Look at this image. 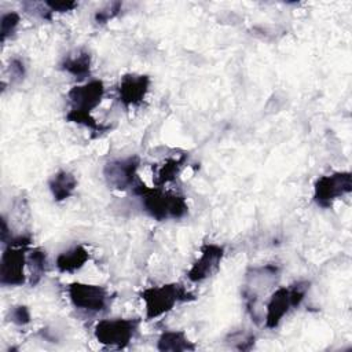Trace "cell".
<instances>
[{"label": "cell", "mask_w": 352, "mask_h": 352, "mask_svg": "<svg viewBox=\"0 0 352 352\" xmlns=\"http://www.w3.org/2000/svg\"><path fill=\"white\" fill-rule=\"evenodd\" d=\"M140 297L144 302L147 320H153L168 314L180 302L195 300V296L180 283H165L146 287L140 293Z\"/></svg>", "instance_id": "277c9868"}, {"label": "cell", "mask_w": 352, "mask_h": 352, "mask_svg": "<svg viewBox=\"0 0 352 352\" xmlns=\"http://www.w3.org/2000/svg\"><path fill=\"white\" fill-rule=\"evenodd\" d=\"M77 187L76 176L65 169L58 170L55 175L51 176L48 180V188L54 197V201L62 202L70 198Z\"/></svg>", "instance_id": "9a60e30c"}, {"label": "cell", "mask_w": 352, "mask_h": 352, "mask_svg": "<svg viewBox=\"0 0 352 352\" xmlns=\"http://www.w3.org/2000/svg\"><path fill=\"white\" fill-rule=\"evenodd\" d=\"M28 267H29V282L32 286L37 285L47 270V254L40 248L28 250Z\"/></svg>", "instance_id": "ac0fdd59"}, {"label": "cell", "mask_w": 352, "mask_h": 352, "mask_svg": "<svg viewBox=\"0 0 352 352\" xmlns=\"http://www.w3.org/2000/svg\"><path fill=\"white\" fill-rule=\"evenodd\" d=\"M351 191L352 173L349 170H338L316 179L312 199L318 206L329 209L337 199L348 195Z\"/></svg>", "instance_id": "8992f818"}, {"label": "cell", "mask_w": 352, "mask_h": 352, "mask_svg": "<svg viewBox=\"0 0 352 352\" xmlns=\"http://www.w3.org/2000/svg\"><path fill=\"white\" fill-rule=\"evenodd\" d=\"M150 88V77L147 74H124L117 87V95L120 103L125 107L139 106Z\"/></svg>", "instance_id": "7c38bea8"}, {"label": "cell", "mask_w": 352, "mask_h": 352, "mask_svg": "<svg viewBox=\"0 0 352 352\" xmlns=\"http://www.w3.org/2000/svg\"><path fill=\"white\" fill-rule=\"evenodd\" d=\"M8 72H10V77L11 81H19L23 78L25 76V65L21 59L14 58L11 59L10 65H8Z\"/></svg>", "instance_id": "cb8c5ba5"}, {"label": "cell", "mask_w": 352, "mask_h": 352, "mask_svg": "<svg viewBox=\"0 0 352 352\" xmlns=\"http://www.w3.org/2000/svg\"><path fill=\"white\" fill-rule=\"evenodd\" d=\"M308 290V280H297L289 286L275 289L265 304V315L263 318L264 326L267 329H276L292 309L301 305Z\"/></svg>", "instance_id": "3957f363"}, {"label": "cell", "mask_w": 352, "mask_h": 352, "mask_svg": "<svg viewBox=\"0 0 352 352\" xmlns=\"http://www.w3.org/2000/svg\"><path fill=\"white\" fill-rule=\"evenodd\" d=\"M28 248L19 243L6 245L0 260V283L3 286H22L26 282Z\"/></svg>", "instance_id": "ba28073f"}, {"label": "cell", "mask_w": 352, "mask_h": 352, "mask_svg": "<svg viewBox=\"0 0 352 352\" xmlns=\"http://www.w3.org/2000/svg\"><path fill=\"white\" fill-rule=\"evenodd\" d=\"M187 161V155L182 154L179 157H170L166 158L158 168L155 169L154 175V186L155 187H164L165 184L173 182L179 173L182 172L184 164Z\"/></svg>", "instance_id": "2e32d148"}, {"label": "cell", "mask_w": 352, "mask_h": 352, "mask_svg": "<svg viewBox=\"0 0 352 352\" xmlns=\"http://www.w3.org/2000/svg\"><path fill=\"white\" fill-rule=\"evenodd\" d=\"M254 334L252 333H248V331H243V330H238V331H234L228 336L227 341H232V346L239 349V351H248L250 349L253 345H254Z\"/></svg>", "instance_id": "44dd1931"}, {"label": "cell", "mask_w": 352, "mask_h": 352, "mask_svg": "<svg viewBox=\"0 0 352 352\" xmlns=\"http://www.w3.org/2000/svg\"><path fill=\"white\" fill-rule=\"evenodd\" d=\"M66 120L70 121V122H76L78 125H82L88 129H91L92 132H98V133H102V132H106V131L110 129L109 125L99 124L91 114H87V113H78V111L69 110L66 113Z\"/></svg>", "instance_id": "d6986e66"}, {"label": "cell", "mask_w": 352, "mask_h": 352, "mask_svg": "<svg viewBox=\"0 0 352 352\" xmlns=\"http://www.w3.org/2000/svg\"><path fill=\"white\" fill-rule=\"evenodd\" d=\"M140 165L138 155H131L125 158H117L106 162L103 168V176L106 183L118 191H125L133 188L136 184V172Z\"/></svg>", "instance_id": "9c48e42d"}, {"label": "cell", "mask_w": 352, "mask_h": 352, "mask_svg": "<svg viewBox=\"0 0 352 352\" xmlns=\"http://www.w3.org/2000/svg\"><path fill=\"white\" fill-rule=\"evenodd\" d=\"M157 349L158 351H194L195 345L188 340L186 333L183 330H168L164 331L158 341H157Z\"/></svg>", "instance_id": "e0dca14e"}, {"label": "cell", "mask_w": 352, "mask_h": 352, "mask_svg": "<svg viewBox=\"0 0 352 352\" xmlns=\"http://www.w3.org/2000/svg\"><path fill=\"white\" fill-rule=\"evenodd\" d=\"M19 22H21V16L18 12L11 11L1 15V43H4L10 36L14 34Z\"/></svg>", "instance_id": "ffe728a7"}, {"label": "cell", "mask_w": 352, "mask_h": 352, "mask_svg": "<svg viewBox=\"0 0 352 352\" xmlns=\"http://www.w3.org/2000/svg\"><path fill=\"white\" fill-rule=\"evenodd\" d=\"M89 258L88 249L84 245H76L56 256L55 267L62 274H72L81 270Z\"/></svg>", "instance_id": "4fadbf2b"}, {"label": "cell", "mask_w": 352, "mask_h": 352, "mask_svg": "<svg viewBox=\"0 0 352 352\" xmlns=\"http://www.w3.org/2000/svg\"><path fill=\"white\" fill-rule=\"evenodd\" d=\"M8 318L12 323L18 324V326H23L28 324L30 322V312L29 308L26 305H15L10 309Z\"/></svg>", "instance_id": "603a6c76"}, {"label": "cell", "mask_w": 352, "mask_h": 352, "mask_svg": "<svg viewBox=\"0 0 352 352\" xmlns=\"http://www.w3.org/2000/svg\"><path fill=\"white\" fill-rule=\"evenodd\" d=\"M59 67L78 81H84L91 74V55L85 50H78L65 56Z\"/></svg>", "instance_id": "5bb4252c"}, {"label": "cell", "mask_w": 352, "mask_h": 352, "mask_svg": "<svg viewBox=\"0 0 352 352\" xmlns=\"http://www.w3.org/2000/svg\"><path fill=\"white\" fill-rule=\"evenodd\" d=\"M103 95L104 85L102 80H91L84 84H77L67 92L70 110L91 114V111L100 104Z\"/></svg>", "instance_id": "30bf717a"}, {"label": "cell", "mask_w": 352, "mask_h": 352, "mask_svg": "<svg viewBox=\"0 0 352 352\" xmlns=\"http://www.w3.org/2000/svg\"><path fill=\"white\" fill-rule=\"evenodd\" d=\"M51 12H66L72 11L78 6L76 1H45L44 3Z\"/></svg>", "instance_id": "d4e9b609"}, {"label": "cell", "mask_w": 352, "mask_h": 352, "mask_svg": "<svg viewBox=\"0 0 352 352\" xmlns=\"http://www.w3.org/2000/svg\"><path fill=\"white\" fill-rule=\"evenodd\" d=\"M121 8H122L121 1H111V3L104 4V7L99 8L95 12V22L102 25V23H106V22L111 21L113 18H116L120 14Z\"/></svg>", "instance_id": "7402d4cb"}, {"label": "cell", "mask_w": 352, "mask_h": 352, "mask_svg": "<svg viewBox=\"0 0 352 352\" xmlns=\"http://www.w3.org/2000/svg\"><path fill=\"white\" fill-rule=\"evenodd\" d=\"M280 268L276 264H265L252 267L245 274V282L242 287V297L248 312L252 319L258 323L263 319L260 312V302L279 280Z\"/></svg>", "instance_id": "7a4b0ae2"}, {"label": "cell", "mask_w": 352, "mask_h": 352, "mask_svg": "<svg viewBox=\"0 0 352 352\" xmlns=\"http://www.w3.org/2000/svg\"><path fill=\"white\" fill-rule=\"evenodd\" d=\"M132 190L140 198L144 212L154 220H177L188 212L186 197L182 194L166 191L162 187H147L139 180Z\"/></svg>", "instance_id": "6da1fadb"}, {"label": "cell", "mask_w": 352, "mask_h": 352, "mask_svg": "<svg viewBox=\"0 0 352 352\" xmlns=\"http://www.w3.org/2000/svg\"><path fill=\"white\" fill-rule=\"evenodd\" d=\"M139 318L102 319L94 329V336L99 344L110 348H125L138 333Z\"/></svg>", "instance_id": "5b68a950"}, {"label": "cell", "mask_w": 352, "mask_h": 352, "mask_svg": "<svg viewBox=\"0 0 352 352\" xmlns=\"http://www.w3.org/2000/svg\"><path fill=\"white\" fill-rule=\"evenodd\" d=\"M224 257V246L217 243H205L201 248L199 257L187 271V279L192 283L210 278L219 268Z\"/></svg>", "instance_id": "8fae6325"}, {"label": "cell", "mask_w": 352, "mask_h": 352, "mask_svg": "<svg viewBox=\"0 0 352 352\" xmlns=\"http://www.w3.org/2000/svg\"><path fill=\"white\" fill-rule=\"evenodd\" d=\"M67 296L74 308L92 314L106 311L110 304L107 289L92 283L73 282L67 286Z\"/></svg>", "instance_id": "52a82bcc"}]
</instances>
